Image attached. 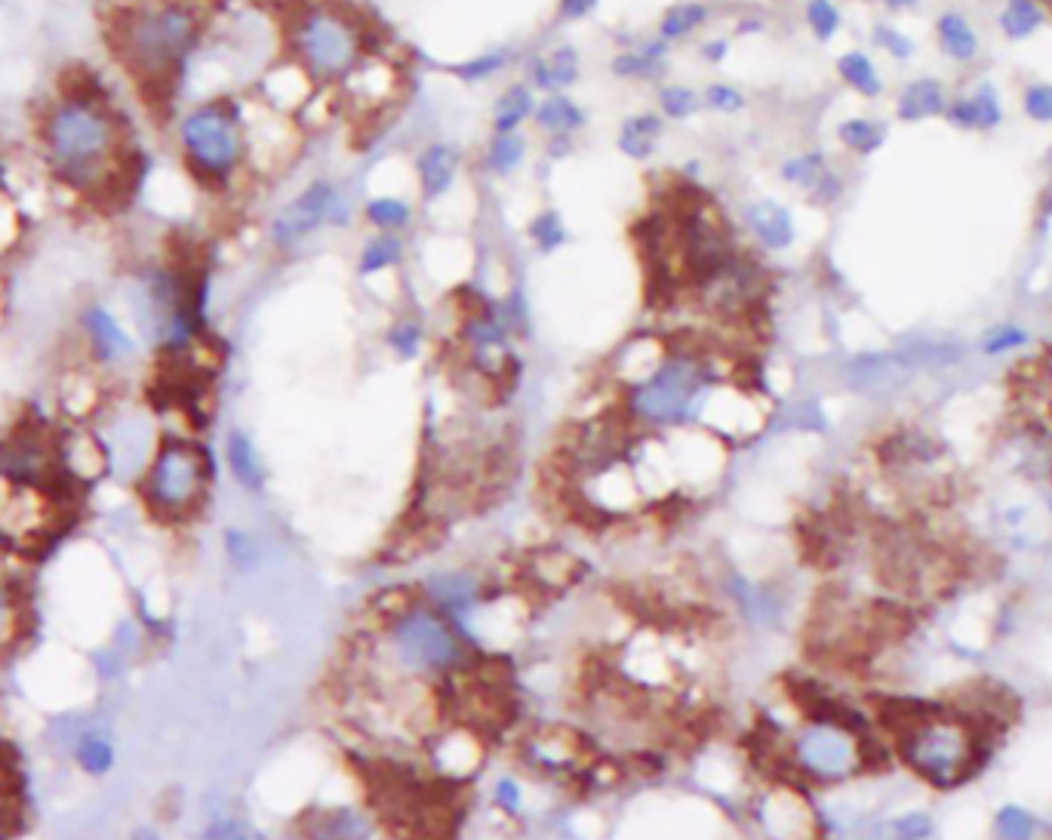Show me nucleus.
Instances as JSON below:
<instances>
[{
    "label": "nucleus",
    "instance_id": "50",
    "mask_svg": "<svg viewBox=\"0 0 1052 840\" xmlns=\"http://www.w3.org/2000/svg\"><path fill=\"white\" fill-rule=\"evenodd\" d=\"M228 558L238 563L240 570H247L250 563H256V542L253 536L247 533H228Z\"/></svg>",
    "mask_w": 1052,
    "mask_h": 840
},
{
    "label": "nucleus",
    "instance_id": "30",
    "mask_svg": "<svg viewBox=\"0 0 1052 840\" xmlns=\"http://www.w3.org/2000/svg\"><path fill=\"white\" fill-rule=\"evenodd\" d=\"M363 222L375 228L379 234H398L403 228L413 226V207L403 198L382 194V198L367 200L363 207Z\"/></svg>",
    "mask_w": 1052,
    "mask_h": 840
},
{
    "label": "nucleus",
    "instance_id": "21",
    "mask_svg": "<svg viewBox=\"0 0 1052 840\" xmlns=\"http://www.w3.org/2000/svg\"><path fill=\"white\" fill-rule=\"evenodd\" d=\"M533 123L535 130H542V133L554 139V136L579 133L588 123V114L585 108L579 106L575 99H570L567 93H548L545 99L535 102Z\"/></svg>",
    "mask_w": 1052,
    "mask_h": 840
},
{
    "label": "nucleus",
    "instance_id": "3",
    "mask_svg": "<svg viewBox=\"0 0 1052 840\" xmlns=\"http://www.w3.org/2000/svg\"><path fill=\"white\" fill-rule=\"evenodd\" d=\"M203 28L207 19L194 0H146L120 16L114 50L142 90H173Z\"/></svg>",
    "mask_w": 1052,
    "mask_h": 840
},
{
    "label": "nucleus",
    "instance_id": "28",
    "mask_svg": "<svg viewBox=\"0 0 1052 840\" xmlns=\"http://www.w3.org/2000/svg\"><path fill=\"white\" fill-rule=\"evenodd\" d=\"M665 40H647V43H640L638 50H625V53L615 56L613 62H610V71H613L615 78L625 80H653L665 71Z\"/></svg>",
    "mask_w": 1052,
    "mask_h": 840
},
{
    "label": "nucleus",
    "instance_id": "43",
    "mask_svg": "<svg viewBox=\"0 0 1052 840\" xmlns=\"http://www.w3.org/2000/svg\"><path fill=\"white\" fill-rule=\"evenodd\" d=\"M422 342H425V333H422V323L413 318H398L391 327H388L385 333V346L398 354L400 360H413L419 358V351H422Z\"/></svg>",
    "mask_w": 1052,
    "mask_h": 840
},
{
    "label": "nucleus",
    "instance_id": "47",
    "mask_svg": "<svg viewBox=\"0 0 1052 840\" xmlns=\"http://www.w3.org/2000/svg\"><path fill=\"white\" fill-rule=\"evenodd\" d=\"M843 191H846V188H843V179H840V173H834V167H831V170L806 191V198L813 200L815 207H834V203L843 198Z\"/></svg>",
    "mask_w": 1052,
    "mask_h": 840
},
{
    "label": "nucleus",
    "instance_id": "51",
    "mask_svg": "<svg viewBox=\"0 0 1052 840\" xmlns=\"http://www.w3.org/2000/svg\"><path fill=\"white\" fill-rule=\"evenodd\" d=\"M600 0H558V19L560 22H579L585 16L594 13Z\"/></svg>",
    "mask_w": 1052,
    "mask_h": 840
},
{
    "label": "nucleus",
    "instance_id": "24",
    "mask_svg": "<svg viewBox=\"0 0 1052 840\" xmlns=\"http://www.w3.org/2000/svg\"><path fill=\"white\" fill-rule=\"evenodd\" d=\"M838 142L850 154L855 158H871V154H878L880 148L886 146V139H890V127H886V120L871 118V114H855V118H846L838 123Z\"/></svg>",
    "mask_w": 1052,
    "mask_h": 840
},
{
    "label": "nucleus",
    "instance_id": "54",
    "mask_svg": "<svg viewBox=\"0 0 1052 840\" xmlns=\"http://www.w3.org/2000/svg\"><path fill=\"white\" fill-rule=\"evenodd\" d=\"M1040 666L1046 668V671H1050V674H1052V638H1050V643L1043 647V656H1040Z\"/></svg>",
    "mask_w": 1052,
    "mask_h": 840
},
{
    "label": "nucleus",
    "instance_id": "34",
    "mask_svg": "<svg viewBox=\"0 0 1052 840\" xmlns=\"http://www.w3.org/2000/svg\"><path fill=\"white\" fill-rule=\"evenodd\" d=\"M527 154V139L520 133H493L487 146V170L493 176H511Z\"/></svg>",
    "mask_w": 1052,
    "mask_h": 840
},
{
    "label": "nucleus",
    "instance_id": "8",
    "mask_svg": "<svg viewBox=\"0 0 1052 840\" xmlns=\"http://www.w3.org/2000/svg\"><path fill=\"white\" fill-rule=\"evenodd\" d=\"M899 742L905 760L930 782H960L975 763L973 730L954 718H914L902 723Z\"/></svg>",
    "mask_w": 1052,
    "mask_h": 840
},
{
    "label": "nucleus",
    "instance_id": "40",
    "mask_svg": "<svg viewBox=\"0 0 1052 840\" xmlns=\"http://www.w3.org/2000/svg\"><path fill=\"white\" fill-rule=\"evenodd\" d=\"M702 108V93L687 87V83H668L659 90V111L668 120H687L693 118L695 111Z\"/></svg>",
    "mask_w": 1052,
    "mask_h": 840
},
{
    "label": "nucleus",
    "instance_id": "46",
    "mask_svg": "<svg viewBox=\"0 0 1052 840\" xmlns=\"http://www.w3.org/2000/svg\"><path fill=\"white\" fill-rule=\"evenodd\" d=\"M702 106H708L718 114H739L745 108V96L733 83H708L705 93H702Z\"/></svg>",
    "mask_w": 1052,
    "mask_h": 840
},
{
    "label": "nucleus",
    "instance_id": "44",
    "mask_svg": "<svg viewBox=\"0 0 1052 840\" xmlns=\"http://www.w3.org/2000/svg\"><path fill=\"white\" fill-rule=\"evenodd\" d=\"M945 840H985L988 838V819L982 810L975 807H963L958 813H951L942 831Z\"/></svg>",
    "mask_w": 1052,
    "mask_h": 840
},
{
    "label": "nucleus",
    "instance_id": "17",
    "mask_svg": "<svg viewBox=\"0 0 1052 840\" xmlns=\"http://www.w3.org/2000/svg\"><path fill=\"white\" fill-rule=\"evenodd\" d=\"M933 38L939 53L945 56L954 66H973L982 53V38L975 31L973 19L963 10H942L933 19Z\"/></svg>",
    "mask_w": 1052,
    "mask_h": 840
},
{
    "label": "nucleus",
    "instance_id": "10",
    "mask_svg": "<svg viewBox=\"0 0 1052 840\" xmlns=\"http://www.w3.org/2000/svg\"><path fill=\"white\" fill-rule=\"evenodd\" d=\"M348 203L342 191L330 179H314L295 194L268 226V238L274 247L287 250L305 238H311L323 226H348Z\"/></svg>",
    "mask_w": 1052,
    "mask_h": 840
},
{
    "label": "nucleus",
    "instance_id": "2",
    "mask_svg": "<svg viewBox=\"0 0 1052 840\" xmlns=\"http://www.w3.org/2000/svg\"><path fill=\"white\" fill-rule=\"evenodd\" d=\"M43 160L74 191L120 182L123 133L114 108L99 93H62L40 118Z\"/></svg>",
    "mask_w": 1052,
    "mask_h": 840
},
{
    "label": "nucleus",
    "instance_id": "26",
    "mask_svg": "<svg viewBox=\"0 0 1052 840\" xmlns=\"http://www.w3.org/2000/svg\"><path fill=\"white\" fill-rule=\"evenodd\" d=\"M763 819H767L770 834L775 840H806L810 831H813V819H810L806 807L794 794H775L767 803Z\"/></svg>",
    "mask_w": 1052,
    "mask_h": 840
},
{
    "label": "nucleus",
    "instance_id": "31",
    "mask_svg": "<svg viewBox=\"0 0 1052 840\" xmlns=\"http://www.w3.org/2000/svg\"><path fill=\"white\" fill-rule=\"evenodd\" d=\"M708 22V7L699 0H680L674 7H668L662 19H659V40L665 43H678V40L690 38L693 31Z\"/></svg>",
    "mask_w": 1052,
    "mask_h": 840
},
{
    "label": "nucleus",
    "instance_id": "1",
    "mask_svg": "<svg viewBox=\"0 0 1052 840\" xmlns=\"http://www.w3.org/2000/svg\"><path fill=\"white\" fill-rule=\"evenodd\" d=\"M370 678L403 683H438L474 666L478 650L462 628L422 594L394 591V603H375L367 634Z\"/></svg>",
    "mask_w": 1052,
    "mask_h": 840
},
{
    "label": "nucleus",
    "instance_id": "56",
    "mask_svg": "<svg viewBox=\"0 0 1052 840\" xmlns=\"http://www.w3.org/2000/svg\"><path fill=\"white\" fill-rule=\"evenodd\" d=\"M1043 7H1046V10H1050V13H1052V0H1043Z\"/></svg>",
    "mask_w": 1052,
    "mask_h": 840
},
{
    "label": "nucleus",
    "instance_id": "49",
    "mask_svg": "<svg viewBox=\"0 0 1052 840\" xmlns=\"http://www.w3.org/2000/svg\"><path fill=\"white\" fill-rule=\"evenodd\" d=\"M16 619H19V598H16L13 588L0 579V638H7L13 631Z\"/></svg>",
    "mask_w": 1052,
    "mask_h": 840
},
{
    "label": "nucleus",
    "instance_id": "7",
    "mask_svg": "<svg viewBox=\"0 0 1052 840\" xmlns=\"http://www.w3.org/2000/svg\"><path fill=\"white\" fill-rule=\"evenodd\" d=\"M290 50L295 66L318 83L345 80L363 59V38L342 10L308 7L293 19Z\"/></svg>",
    "mask_w": 1052,
    "mask_h": 840
},
{
    "label": "nucleus",
    "instance_id": "53",
    "mask_svg": "<svg viewBox=\"0 0 1052 840\" xmlns=\"http://www.w3.org/2000/svg\"><path fill=\"white\" fill-rule=\"evenodd\" d=\"M883 7H890V10H914L920 0H880Z\"/></svg>",
    "mask_w": 1052,
    "mask_h": 840
},
{
    "label": "nucleus",
    "instance_id": "15",
    "mask_svg": "<svg viewBox=\"0 0 1052 840\" xmlns=\"http://www.w3.org/2000/svg\"><path fill=\"white\" fill-rule=\"evenodd\" d=\"M745 219L748 231L754 234L763 250H773V253H785L794 247V240H798V222H794V216L788 210L785 203H779L773 198H760L751 200L745 207Z\"/></svg>",
    "mask_w": 1052,
    "mask_h": 840
},
{
    "label": "nucleus",
    "instance_id": "52",
    "mask_svg": "<svg viewBox=\"0 0 1052 840\" xmlns=\"http://www.w3.org/2000/svg\"><path fill=\"white\" fill-rule=\"evenodd\" d=\"M702 56L711 66H718V62H723L730 56V40H708V43H702Z\"/></svg>",
    "mask_w": 1052,
    "mask_h": 840
},
{
    "label": "nucleus",
    "instance_id": "33",
    "mask_svg": "<svg viewBox=\"0 0 1052 840\" xmlns=\"http://www.w3.org/2000/svg\"><path fill=\"white\" fill-rule=\"evenodd\" d=\"M828 170H831V167H828V158L822 151H803V154L782 160L779 176H782V182H788V186L810 191Z\"/></svg>",
    "mask_w": 1052,
    "mask_h": 840
},
{
    "label": "nucleus",
    "instance_id": "16",
    "mask_svg": "<svg viewBox=\"0 0 1052 840\" xmlns=\"http://www.w3.org/2000/svg\"><path fill=\"white\" fill-rule=\"evenodd\" d=\"M948 102H951V93L945 80L935 74H918L902 83V90L895 93L893 111L895 120L902 123H926L933 118H945Z\"/></svg>",
    "mask_w": 1052,
    "mask_h": 840
},
{
    "label": "nucleus",
    "instance_id": "18",
    "mask_svg": "<svg viewBox=\"0 0 1052 840\" xmlns=\"http://www.w3.org/2000/svg\"><path fill=\"white\" fill-rule=\"evenodd\" d=\"M459 173V151L450 142H431L415 158V179L425 200L443 198Z\"/></svg>",
    "mask_w": 1052,
    "mask_h": 840
},
{
    "label": "nucleus",
    "instance_id": "13",
    "mask_svg": "<svg viewBox=\"0 0 1052 840\" xmlns=\"http://www.w3.org/2000/svg\"><path fill=\"white\" fill-rule=\"evenodd\" d=\"M483 739H487V736L478 733V730L450 720V730H443V733L431 742L434 773H438L440 779H450V782H459V779H465V776L478 773L480 763H483V751H487V748H483Z\"/></svg>",
    "mask_w": 1052,
    "mask_h": 840
},
{
    "label": "nucleus",
    "instance_id": "27",
    "mask_svg": "<svg viewBox=\"0 0 1052 840\" xmlns=\"http://www.w3.org/2000/svg\"><path fill=\"white\" fill-rule=\"evenodd\" d=\"M226 459L231 474L243 490H262L265 483V462L259 456V447L247 431H231L226 440Z\"/></svg>",
    "mask_w": 1052,
    "mask_h": 840
},
{
    "label": "nucleus",
    "instance_id": "23",
    "mask_svg": "<svg viewBox=\"0 0 1052 840\" xmlns=\"http://www.w3.org/2000/svg\"><path fill=\"white\" fill-rule=\"evenodd\" d=\"M662 130H665V123L659 114L653 111H638V114H628L622 120V127H619V136H615V146L619 151L631 160H647L659 146V139H662Z\"/></svg>",
    "mask_w": 1052,
    "mask_h": 840
},
{
    "label": "nucleus",
    "instance_id": "4",
    "mask_svg": "<svg viewBox=\"0 0 1052 840\" xmlns=\"http://www.w3.org/2000/svg\"><path fill=\"white\" fill-rule=\"evenodd\" d=\"M714 382L702 348H665V354L634 382L622 388V413L640 431H674L695 422Z\"/></svg>",
    "mask_w": 1052,
    "mask_h": 840
},
{
    "label": "nucleus",
    "instance_id": "39",
    "mask_svg": "<svg viewBox=\"0 0 1052 840\" xmlns=\"http://www.w3.org/2000/svg\"><path fill=\"white\" fill-rule=\"evenodd\" d=\"M1025 346H1031V333L1022 323H998L979 342L982 354H988V358H1006V354L1022 351Z\"/></svg>",
    "mask_w": 1052,
    "mask_h": 840
},
{
    "label": "nucleus",
    "instance_id": "12",
    "mask_svg": "<svg viewBox=\"0 0 1052 840\" xmlns=\"http://www.w3.org/2000/svg\"><path fill=\"white\" fill-rule=\"evenodd\" d=\"M948 127H954L960 133H998L1006 123V102L994 80H975L970 90L960 96H951L945 111Z\"/></svg>",
    "mask_w": 1052,
    "mask_h": 840
},
{
    "label": "nucleus",
    "instance_id": "37",
    "mask_svg": "<svg viewBox=\"0 0 1052 840\" xmlns=\"http://www.w3.org/2000/svg\"><path fill=\"white\" fill-rule=\"evenodd\" d=\"M74 760H78V767L87 776H106L114 767V746L108 742L106 736L87 733L74 746Z\"/></svg>",
    "mask_w": 1052,
    "mask_h": 840
},
{
    "label": "nucleus",
    "instance_id": "42",
    "mask_svg": "<svg viewBox=\"0 0 1052 840\" xmlns=\"http://www.w3.org/2000/svg\"><path fill=\"white\" fill-rule=\"evenodd\" d=\"M1019 106L1022 114L1038 127H1050L1052 123V80H1031L1022 87L1019 93Z\"/></svg>",
    "mask_w": 1052,
    "mask_h": 840
},
{
    "label": "nucleus",
    "instance_id": "45",
    "mask_svg": "<svg viewBox=\"0 0 1052 840\" xmlns=\"http://www.w3.org/2000/svg\"><path fill=\"white\" fill-rule=\"evenodd\" d=\"M951 638L963 650H982L988 640V619L982 613H963L951 628Z\"/></svg>",
    "mask_w": 1052,
    "mask_h": 840
},
{
    "label": "nucleus",
    "instance_id": "25",
    "mask_svg": "<svg viewBox=\"0 0 1052 840\" xmlns=\"http://www.w3.org/2000/svg\"><path fill=\"white\" fill-rule=\"evenodd\" d=\"M834 68H838V78L862 99H880L883 90H886V80L880 74L878 62L865 50H855L853 47V50L840 53Z\"/></svg>",
    "mask_w": 1052,
    "mask_h": 840
},
{
    "label": "nucleus",
    "instance_id": "55",
    "mask_svg": "<svg viewBox=\"0 0 1052 840\" xmlns=\"http://www.w3.org/2000/svg\"><path fill=\"white\" fill-rule=\"evenodd\" d=\"M136 840H158V838H154L151 831H139V834H136Z\"/></svg>",
    "mask_w": 1052,
    "mask_h": 840
},
{
    "label": "nucleus",
    "instance_id": "32",
    "mask_svg": "<svg viewBox=\"0 0 1052 840\" xmlns=\"http://www.w3.org/2000/svg\"><path fill=\"white\" fill-rule=\"evenodd\" d=\"M400 259H403V240L398 234H373L360 250L358 274L373 278V274H382L388 268L398 266Z\"/></svg>",
    "mask_w": 1052,
    "mask_h": 840
},
{
    "label": "nucleus",
    "instance_id": "48",
    "mask_svg": "<svg viewBox=\"0 0 1052 840\" xmlns=\"http://www.w3.org/2000/svg\"><path fill=\"white\" fill-rule=\"evenodd\" d=\"M493 800H495V807H499L502 813H518L520 807H523V788H520L518 779H511V776H502V779H495Z\"/></svg>",
    "mask_w": 1052,
    "mask_h": 840
},
{
    "label": "nucleus",
    "instance_id": "35",
    "mask_svg": "<svg viewBox=\"0 0 1052 840\" xmlns=\"http://www.w3.org/2000/svg\"><path fill=\"white\" fill-rule=\"evenodd\" d=\"M803 22L819 43H828V40L838 38L840 28H843V10L838 7V0H806Z\"/></svg>",
    "mask_w": 1052,
    "mask_h": 840
},
{
    "label": "nucleus",
    "instance_id": "19",
    "mask_svg": "<svg viewBox=\"0 0 1052 840\" xmlns=\"http://www.w3.org/2000/svg\"><path fill=\"white\" fill-rule=\"evenodd\" d=\"M582 74V56L575 47H554L551 53L539 56L530 68V78L535 90L542 93H563L570 90L575 80Z\"/></svg>",
    "mask_w": 1052,
    "mask_h": 840
},
{
    "label": "nucleus",
    "instance_id": "20",
    "mask_svg": "<svg viewBox=\"0 0 1052 840\" xmlns=\"http://www.w3.org/2000/svg\"><path fill=\"white\" fill-rule=\"evenodd\" d=\"M1050 22V10L1043 0H1003L998 13V31L1010 43L1034 40Z\"/></svg>",
    "mask_w": 1052,
    "mask_h": 840
},
{
    "label": "nucleus",
    "instance_id": "38",
    "mask_svg": "<svg viewBox=\"0 0 1052 840\" xmlns=\"http://www.w3.org/2000/svg\"><path fill=\"white\" fill-rule=\"evenodd\" d=\"M527 234L533 240V247L542 256L558 253L560 247L567 243V226H563V219H560L558 210H542V213H535L530 219V226H527Z\"/></svg>",
    "mask_w": 1052,
    "mask_h": 840
},
{
    "label": "nucleus",
    "instance_id": "5",
    "mask_svg": "<svg viewBox=\"0 0 1052 840\" xmlns=\"http://www.w3.org/2000/svg\"><path fill=\"white\" fill-rule=\"evenodd\" d=\"M179 148L203 186H226L247 158V130L234 99L200 102L179 120Z\"/></svg>",
    "mask_w": 1052,
    "mask_h": 840
},
{
    "label": "nucleus",
    "instance_id": "41",
    "mask_svg": "<svg viewBox=\"0 0 1052 840\" xmlns=\"http://www.w3.org/2000/svg\"><path fill=\"white\" fill-rule=\"evenodd\" d=\"M511 50L508 47H499V50H490V53H480L474 59H468V62H459V66H450L455 78L465 80V83H480V80H490L493 74H499L502 68L511 62Z\"/></svg>",
    "mask_w": 1052,
    "mask_h": 840
},
{
    "label": "nucleus",
    "instance_id": "36",
    "mask_svg": "<svg viewBox=\"0 0 1052 840\" xmlns=\"http://www.w3.org/2000/svg\"><path fill=\"white\" fill-rule=\"evenodd\" d=\"M871 43L890 56L893 62H911L920 50L918 38L902 26H895V22H878L871 28Z\"/></svg>",
    "mask_w": 1052,
    "mask_h": 840
},
{
    "label": "nucleus",
    "instance_id": "14",
    "mask_svg": "<svg viewBox=\"0 0 1052 840\" xmlns=\"http://www.w3.org/2000/svg\"><path fill=\"white\" fill-rule=\"evenodd\" d=\"M80 330H83L90 354L99 363H120V360L133 358V336L123 330V323L106 306L83 308L80 311Z\"/></svg>",
    "mask_w": 1052,
    "mask_h": 840
},
{
    "label": "nucleus",
    "instance_id": "11",
    "mask_svg": "<svg viewBox=\"0 0 1052 840\" xmlns=\"http://www.w3.org/2000/svg\"><path fill=\"white\" fill-rule=\"evenodd\" d=\"M56 527V499L50 487L0 478V539L31 546Z\"/></svg>",
    "mask_w": 1052,
    "mask_h": 840
},
{
    "label": "nucleus",
    "instance_id": "9",
    "mask_svg": "<svg viewBox=\"0 0 1052 840\" xmlns=\"http://www.w3.org/2000/svg\"><path fill=\"white\" fill-rule=\"evenodd\" d=\"M791 763L815 782H840L862 767V746L838 720H813L791 742Z\"/></svg>",
    "mask_w": 1052,
    "mask_h": 840
},
{
    "label": "nucleus",
    "instance_id": "29",
    "mask_svg": "<svg viewBox=\"0 0 1052 840\" xmlns=\"http://www.w3.org/2000/svg\"><path fill=\"white\" fill-rule=\"evenodd\" d=\"M535 93L530 83H511L493 106V133H518L533 118Z\"/></svg>",
    "mask_w": 1052,
    "mask_h": 840
},
{
    "label": "nucleus",
    "instance_id": "22",
    "mask_svg": "<svg viewBox=\"0 0 1052 840\" xmlns=\"http://www.w3.org/2000/svg\"><path fill=\"white\" fill-rule=\"evenodd\" d=\"M308 826V840H370L373 828L351 807H330L318 810L311 816Z\"/></svg>",
    "mask_w": 1052,
    "mask_h": 840
},
{
    "label": "nucleus",
    "instance_id": "6",
    "mask_svg": "<svg viewBox=\"0 0 1052 840\" xmlns=\"http://www.w3.org/2000/svg\"><path fill=\"white\" fill-rule=\"evenodd\" d=\"M213 480L210 453L188 438H163L142 471L139 493L160 520H186L207 502Z\"/></svg>",
    "mask_w": 1052,
    "mask_h": 840
}]
</instances>
